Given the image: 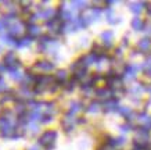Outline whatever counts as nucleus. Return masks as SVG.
Returning <instances> with one entry per match:
<instances>
[{
	"label": "nucleus",
	"instance_id": "f257e3e1",
	"mask_svg": "<svg viewBox=\"0 0 151 150\" xmlns=\"http://www.w3.org/2000/svg\"><path fill=\"white\" fill-rule=\"evenodd\" d=\"M60 47V43L55 39H51L49 36H42L39 41V49L47 54H55Z\"/></svg>",
	"mask_w": 151,
	"mask_h": 150
},
{
	"label": "nucleus",
	"instance_id": "f03ea898",
	"mask_svg": "<svg viewBox=\"0 0 151 150\" xmlns=\"http://www.w3.org/2000/svg\"><path fill=\"white\" fill-rule=\"evenodd\" d=\"M148 142H150V132L146 128H137L136 133H134V146L147 149L148 147Z\"/></svg>",
	"mask_w": 151,
	"mask_h": 150
},
{
	"label": "nucleus",
	"instance_id": "7ed1b4c3",
	"mask_svg": "<svg viewBox=\"0 0 151 150\" xmlns=\"http://www.w3.org/2000/svg\"><path fill=\"white\" fill-rule=\"evenodd\" d=\"M57 141V132L55 131H46L42 133V136L39 138V145L45 146L47 150H51L54 147V143Z\"/></svg>",
	"mask_w": 151,
	"mask_h": 150
},
{
	"label": "nucleus",
	"instance_id": "20e7f679",
	"mask_svg": "<svg viewBox=\"0 0 151 150\" xmlns=\"http://www.w3.org/2000/svg\"><path fill=\"white\" fill-rule=\"evenodd\" d=\"M71 71L73 72V78H75L76 81H83V79L87 77V74H86L87 67L85 65L82 59L78 60V61H75V63L71 65Z\"/></svg>",
	"mask_w": 151,
	"mask_h": 150
},
{
	"label": "nucleus",
	"instance_id": "39448f33",
	"mask_svg": "<svg viewBox=\"0 0 151 150\" xmlns=\"http://www.w3.org/2000/svg\"><path fill=\"white\" fill-rule=\"evenodd\" d=\"M100 9H96V7H93V9H87L83 11V14L81 15V20L83 21V24L85 25H89V24L94 22V21H99L100 20Z\"/></svg>",
	"mask_w": 151,
	"mask_h": 150
},
{
	"label": "nucleus",
	"instance_id": "423d86ee",
	"mask_svg": "<svg viewBox=\"0 0 151 150\" xmlns=\"http://www.w3.org/2000/svg\"><path fill=\"white\" fill-rule=\"evenodd\" d=\"M76 124H78V118L71 113L65 114L63 121H61V125H63V128H64V131L67 132V133H69L71 131H73V128H75Z\"/></svg>",
	"mask_w": 151,
	"mask_h": 150
},
{
	"label": "nucleus",
	"instance_id": "0eeeda50",
	"mask_svg": "<svg viewBox=\"0 0 151 150\" xmlns=\"http://www.w3.org/2000/svg\"><path fill=\"white\" fill-rule=\"evenodd\" d=\"M46 27L47 29L53 33H60L63 32V28H64V21L60 18V17H54V18L46 21Z\"/></svg>",
	"mask_w": 151,
	"mask_h": 150
},
{
	"label": "nucleus",
	"instance_id": "6e6552de",
	"mask_svg": "<svg viewBox=\"0 0 151 150\" xmlns=\"http://www.w3.org/2000/svg\"><path fill=\"white\" fill-rule=\"evenodd\" d=\"M140 70H142V65H137V64H129V65H126V70H125L124 78H122V79L126 81V82L133 81Z\"/></svg>",
	"mask_w": 151,
	"mask_h": 150
},
{
	"label": "nucleus",
	"instance_id": "1a4fd4ad",
	"mask_svg": "<svg viewBox=\"0 0 151 150\" xmlns=\"http://www.w3.org/2000/svg\"><path fill=\"white\" fill-rule=\"evenodd\" d=\"M24 32V24L19 20H13L9 27V33L13 38H18L19 35H22Z\"/></svg>",
	"mask_w": 151,
	"mask_h": 150
},
{
	"label": "nucleus",
	"instance_id": "9d476101",
	"mask_svg": "<svg viewBox=\"0 0 151 150\" xmlns=\"http://www.w3.org/2000/svg\"><path fill=\"white\" fill-rule=\"evenodd\" d=\"M35 70L40 71V72H50L54 70V64L51 61H47V60H42V61H37L35 64Z\"/></svg>",
	"mask_w": 151,
	"mask_h": 150
},
{
	"label": "nucleus",
	"instance_id": "9b49d317",
	"mask_svg": "<svg viewBox=\"0 0 151 150\" xmlns=\"http://www.w3.org/2000/svg\"><path fill=\"white\" fill-rule=\"evenodd\" d=\"M118 109H119V101L115 97L104 101V104H103V110L105 113H114V111H118Z\"/></svg>",
	"mask_w": 151,
	"mask_h": 150
},
{
	"label": "nucleus",
	"instance_id": "f8f14e48",
	"mask_svg": "<svg viewBox=\"0 0 151 150\" xmlns=\"http://www.w3.org/2000/svg\"><path fill=\"white\" fill-rule=\"evenodd\" d=\"M140 128H146V129H151V115H148L147 113H140L136 117Z\"/></svg>",
	"mask_w": 151,
	"mask_h": 150
},
{
	"label": "nucleus",
	"instance_id": "ddd939ff",
	"mask_svg": "<svg viewBox=\"0 0 151 150\" xmlns=\"http://www.w3.org/2000/svg\"><path fill=\"white\" fill-rule=\"evenodd\" d=\"M96 96L99 97V99L104 100V101H107V100H110L114 97V93H112V91H111L110 88H100V89H97L96 91Z\"/></svg>",
	"mask_w": 151,
	"mask_h": 150
},
{
	"label": "nucleus",
	"instance_id": "4468645a",
	"mask_svg": "<svg viewBox=\"0 0 151 150\" xmlns=\"http://www.w3.org/2000/svg\"><path fill=\"white\" fill-rule=\"evenodd\" d=\"M137 49L142 53H148L151 50V39L150 38H143L137 43Z\"/></svg>",
	"mask_w": 151,
	"mask_h": 150
},
{
	"label": "nucleus",
	"instance_id": "2eb2a0df",
	"mask_svg": "<svg viewBox=\"0 0 151 150\" xmlns=\"http://www.w3.org/2000/svg\"><path fill=\"white\" fill-rule=\"evenodd\" d=\"M99 56L94 53V51H92V53H89V54L83 56L82 57V61L85 63V65L86 67H89V65H93V64H97V61H99Z\"/></svg>",
	"mask_w": 151,
	"mask_h": 150
},
{
	"label": "nucleus",
	"instance_id": "dca6fc26",
	"mask_svg": "<svg viewBox=\"0 0 151 150\" xmlns=\"http://www.w3.org/2000/svg\"><path fill=\"white\" fill-rule=\"evenodd\" d=\"M130 27H132L133 31L140 32L146 28V24H144V20H142L140 17H134V18L132 20V22H130Z\"/></svg>",
	"mask_w": 151,
	"mask_h": 150
},
{
	"label": "nucleus",
	"instance_id": "f3484780",
	"mask_svg": "<svg viewBox=\"0 0 151 150\" xmlns=\"http://www.w3.org/2000/svg\"><path fill=\"white\" fill-rule=\"evenodd\" d=\"M118 113L121 114L122 117H125V118H128L129 121H132V118L134 117V113L132 111V109H130V107H126V106H119Z\"/></svg>",
	"mask_w": 151,
	"mask_h": 150
},
{
	"label": "nucleus",
	"instance_id": "a211bd4d",
	"mask_svg": "<svg viewBox=\"0 0 151 150\" xmlns=\"http://www.w3.org/2000/svg\"><path fill=\"white\" fill-rule=\"evenodd\" d=\"M27 31H28V35H29V38H37L40 36V28L37 27V25H35V24H28L27 25Z\"/></svg>",
	"mask_w": 151,
	"mask_h": 150
},
{
	"label": "nucleus",
	"instance_id": "6ab92c4d",
	"mask_svg": "<svg viewBox=\"0 0 151 150\" xmlns=\"http://www.w3.org/2000/svg\"><path fill=\"white\" fill-rule=\"evenodd\" d=\"M105 18H107V21H108L110 24H112V25L121 22V18H119V17H115L114 11H112L111 7H107V10H105Z\"/></svg>",
	"mask_w": 151,
	"mask_h": 150
},
{
	"label": "nucleus",
	"instance_id": "aec40b11",
	"mask_svg": "<svg viewBox=\"0 0 151 150\" xmlns=\"http://www.w3.org/2000/svg\"><path fill=\"white\" fill-rule=\"evenodd\" d=\"M101 41L104 42L105 47H110L111 46V42H112V39H114V32L112 31H104L103 33H101Z\"/></svg>",
	"mask_w": 151,
	"mask_h": 150
},
{
	"label": "nucleus",
	"instance_id": "412c9836",
	"mask_svg": "<svg viewBox=\"0 0 151 150\" xmlns=\"http://www.w3.org/2000/svg\"><path fill=\"white\" fill-rule=\"evenodd\" d=\"M83 110V104H82V101H78V100H75V101H71L69 103V113L71 114H75L79 113V111H82Z\"/></svg>",
	"mask_w": 151,
	"mask_h": 150
},
{
	"label": "nucleus",
	"instance_id": "4be33fe9",
	"mask_svg": "<svg viewBox=\"0 0 151 150\" xmlns=\"http://www.w3.org/2000/svg\"><path fill=\"white\" fill-rule=\"evenodd\" d=\"M129 9L132 11L133 14H140L143 11V7L146 6V3H137V1H132V3H129Z\"/></svg>",
	"mask_w": 151,
	"mask_h": 150
},
{
	"label": "nucleus",
	"instance_id": "5701e85b",
	"mask_svg": "<svg viewBox=\"0 0 151 150\" xmlns=\"http://www.w3.org/2000/svg\"><path fill=\"white\" fill-rule=\"evenodd\" d=\"M67 79H68V72H67L65 70H58L57 74H55V82L61 85V83H64V82H68Z\"/></svg>",
	"mask_w": 151,
	"mask_h": 150
},
{
	"label": "nucleus",
	"instance_id": "b1692460",
	"mask_svg": "<svg viewBox=\"0 0 151 150\" xmlns=\"http://www.w3.org/2000/svg\"><path fill=\"white\" fill-rule=\"evenodd\" d=\"M33 93H35V92L31 91V86H25V85H22L21 89H19V95L22 96V97H25V99H32Z\"/></svg>",
	"mask_w": 151,
	"mask_h": 150
},
{
	"label": "nucleus",
	"instance_id": "393cba45",
	"mask_svg": "<svg viewBox=\"0 0 151 150\" xmlns=\"http://www.w3.org/2000/svg\"><path fill=\"white\" fill-rule=\"evenodd\" d=\"M101 109H103V106H101L99 101H93V103H90V104L87 106V113L97 114L99 111H101Z\"/></svg>",
	"mask_w": 151,
	"mask_h": 150
},
{
	"label": "nucleus",
	"instance_id": "a878e982",
	"mask_svg": "<svg viewBox=\"0 0 151 150\" xmlns=\"http://www.w3.org/2000/svg\"><path fill=\"white\" fill-rule=\"evenodd\" d=\"M125 142H126V139L124 136H119V138H115V139H110L108 145L111 147H119V146H124Z\"/></svg>",
	"mask_w": 151,
	"mask_h": 150
},
{
	"label": "nucleus",
	"instance_id": "bb28decb",
	"mask_svg": "<svg viewBox=\"0 0 151 150\" xmlns=\"http://www.w3.org/2000/svg\"><path fill=\"white\" fill-rule=\"evenodd\" d=\"M86 6H87L86 1H81V0H73V1H71L72 11H75V10H86L85 9Z\"/></svg>",
	"mask_w": 151,
	"mask_h": 150
},
{
	"label": "nucleus",
	"instance_id": "cd10ccee",
	"mask_svg": "<svg viewBox=\"0 0 151 150\" xmlns=\"http://www.w3.org/2000/svg\"><path fill=\"white\" fill-rule=\"evenodd\" d=\"M1 41L4 42L6 45L9 46H17V39H14L10 33H6V35H1Z\"/></svg>",
	"mask_w": 151,
	"mask_h": 150
},
{
	"label": "nucleus",
	"instance_id": "c85d7f7f",
	"mask_svg": "<svg viewBox=\"0 0 151 150\" xmlns=\"http://www.w3.org/2000/svg\"><path fill=\"white\" fill-rule=\"evenodd\" d=\"M31 43H32V38H29V36L17 39V47H27V46H29Z\"/></svg>",
	"mask_w": 151,
	"mask_h": 150
},
{
	"label": "nucleus",
	"instance_id": "c756f323",
	"mask_svg": "<svg viewBox=\"0 0 151 150\" xmlns=\"http://www.w3.org/2000/svg\"><path fill=\"white\" fill-rule=\"evenodd\" d=\"M10 77H11V79H14V81L19 82V81H24V77H25V75H22V74L17 70V71H11V72H10Z\"/></svg>",
	"mask_w": 151,
	"mask_h": 150
},
{
	"label": "nucleus",
	"instance_id": "7c9ffc66",
	"mask_svg": "<svg viewBox=\"0 0 151 150\" xmlns=\"http://www.w3.org/2000/svg\"><path fill=\"white\" fill-rule=\"evenodd\" d=\"M144 92V88L142 86V85H134V86L130 89V93H133V95H137V96H140Z\"/></svg>",
	"mask_w": 151,
	"mask_h": 150
},
{
	"label": "nucleus",
	"instance_id": "2f4dec72",
	"mask_svg": "<svg viewBox=\"0 0 151 150\" xmlns=\"http://www.w3.org/2000/svg\"><path fill=\"white\" fill-rule=\"evenodd\" d=\"M76 79H75V78H73L72 81H68L67 82V86H65V89H67V91L68 92H71V91H73V89H75V85H76Z\"/></svg>",
	"mask_w": 151,
	"mask_h": 150
},
{
	"label": "nucleus",
	"instance_id": "473e14b6",
	"mask_svg": "<svg viewBox=\"0 0 151 150\" xmlns=\"http://www.w3.org/2000/svg\"><path fill=\"white\" fill-rule=\"evenodd\" d=\"M28 127H29V129H31V132H32V133H36V132L39 131V125H37V122L29 121V124H28Z\"/></svg>",
	"mask_w": 151,
	"mask_h": 150
},
{
	"label": "nucleus",
	"instance_id": "72a5a7b5",
	"mask_svg": "<svg viewBox=\"0 0 151 150\" xmlns=\"http://www.w3.org/2000/svg\"><path fill=\"white\" fill-rule=\"evenodd\" d=\"M9 91V86H7V83L4 82L3 78H0V93H3V92H7Z\"/></svg>",
	"mask_w": 151,
	"mask_h": 150
},
{
	"label": "nucleus",
	"instance_id": "f704fd0d",
	"mask_svg": "<svg viewBox=\"0 0 151 150\" xmlns=\"http://www.w3.org/2000/svg\"><path fill=\"white\" fill-rule=\"evenodd\" d=\"M150 67H151V57H148V59H147L146 61H144V63H143L142 68H143V70H146V71H147V70L150 68Z\"/></svg>",
	"mask_w": 151,
	"mask_h": 150
},
{
	"label": "nucleus",
	"instance_id": "c9c22d12",
	"mask_svg": "<svg viewBox=\"0 0 151 150\" xmlns=\"http://www.w3.org/2000/svg\"><path fill=\"white\" fill-rule=\"evenodd\" d=\"M130 129H132V125H130V124H124V125H121V131L122 132H129L130 131Z\"/></svg>",
	"mask_w": 151,
	"mask_h": 150
},
{
	"label": "nucleus",
	"instance_id": "e433bc0d",
	"mask_svg": "<svg viewBox=\"0 0 151 150\" xmlns=\"http://www.w3.org/2000/svg\"><path fill=\"white\" fill-rule=\"evenodd\" d=\"M79 42H81V46H86L87 45V38H82Z\"/></svg>",
	"mask_w": 151,
	"mask_h": 150
},
{
	"label": "nucleus",
	"instance_id": "4c0bfd02",
	"mask_svg": "<svg viewBox=\"0 0 151 150\" xmlns=\"http://www.w3.org/2000/svg\"><path fill=\"white\" fill-rule=\"evenodd\" d=\"M29 150H40V145H33L31 146V149Z\"/></svg>",
	"mask_w": 151,
	"mask_h": 150
},
{
	"label": "nucleus",
	"instance_id": "58836bf2",
	"mask_svg": "<svg viewBox=\"0 0 151 150\" xmlns=\"http://www.w3.org/2000/svg\"><path fill=\"white\" fill-rule=\"evenodd\" d=\"M4 70H7V68H6V65H4V64H1V63H0V74H1V72H4Z\"/></svg>",
	"mask_w": 151,
	"mask_h": 150
},
{
	"label": "nucleus",
	"instance_id": "ea45409f",
	"mask_svg": "<svg viewBox=\"0 0 151 150\" xmlns=\"http://www.w3.org/2000/svg\"><path fill=\"white\" fill-rule=\"evenodd\" d=\"M4 24H3V21H0V32H3V31H4Z\"/></svg>",
	"mask_w": 151,
	"mask_h": 150
},
{
	"label": "nucleus",
	"instance_id": "a19ab883",
	"mask_svg": "<svg viewBox=\"0 0 151 150\" xmlns=\"http://www.w3.org/2000/svg\"><path fill=\"white\" fill-rule=\"evenodd\" d=\"M146 29H147V33H148V35H151V25H147V27H146Z\"/></svg>",
	"mask_w": 151,
	"mask_h": 150
},
{
	"label": "nucleus",
	"instance_id": "79ce46f5",
	"mask_svg": "<svg viewBox=\"0 0 151 150\" xmlns=\"http://www.w3.org/2000/svg\"><path fill=\"white\" fill-rule=\"evenodd\" d=\"M147 72H148V75H150V77H151V67H150V68H148V70H147Z\"/></svg>",
	"mask_w": 151,
	"mask_h": 150
},
{
	"label": "nucleus",
	"instance_id": "37998d69",
	"mask_svg": "<svg viewBox=\"0 0 151 150\" xmlns=\"http://www.w3.org/2000/svg\"><path fill=\"white\" fill-rule=\"evenodd\" d=\"M0 53H1V46H0Z\"/></svg>",
	"mask_w": 151,
	"mask_h": 150
},
{
	"label": "nucleus",
	"instance_id": "c03bdc74",
	"mask_svg": "<svg viewBox=\"0 0 151 150\" xmlns=\"http://www.w3.org/2000/svg\"><path fill=\"white\" fill-rule=\"evenodd\" d=\"M0 78H1V77H0Z\"/></svg>",
	"mask_w": 151,
	"mask_h": 150
}]
</instances>
